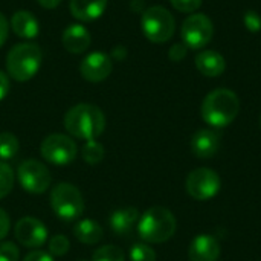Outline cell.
<instances>
[{
	"label": "cell",
	"mask_w": 261,
	"mask_h": 261,
	"mask_svg": "<svg viewBox=\"0 0 261 261\" xmlns=\"http://www.w3.org/2000/svg\"><path fill=\"white\" fill-rule=\"evenodd\" d=\"M190 261H217L220 257V243L211 234L196 236L188 248Z\"/></svg>",
	"instance_id": "obj_13"
},
{
	"label": "cell",
	"mask_w": 261,
	"mask_h": 261,
	"mask_svg": "<svg viewBox=\"0 0 261 261\" xmlns=\"http://www.w3.org/2000/svg\"><path fill=\"white\" fill-rule=\"evenodd\" d=\"M220 148V135L210 128L197 130L191 138V151L200 159H210Z\"/></svg>",
	"instance_id": "obj_14"
},
{
	"label": "cell",
	"mask_w": 261,
	"mask_h": 261,
	"mask_svg": "<svg viewBox=\"0 0 261 261\" xmlns=\"http://www.w3.org/2000/svg\"><path fill=\"white\" fill-rule=\"evenodd\" d=\"M106 154L104 145L101 142H98L96 139L93 141H86V144L81 148V156L86 161V164L89 165H98L102 162Z\"/></svg>",
	"instance_id": "obj_21"
},
{
	"label": "cell",
	"mask_w": 261,
	"mask_h": 261,
	"mask_svg": "<svg viewBox=\"0 0 261 261\" xmlns=\"http://www.w3.org/2000/svg\"><path fill=\"white\" fill-rule=\"evenodd\" d=\"M20 144L15 135L9 132L0 133V161H9L18 153Z\"/></svg>",
	"instance_id": "obj_22"
},
{
	"label": "cell",
	"mask_w": 261,
	"mask_h": 261,
	"mask_svg": "<svg viewBox=\"0 0 261 261\" xmlns=\"http://www.w3.org/2000/svg\"><path fill=\"white\" fill-rule=\"evenodd\" d=\"M9 87H11V83H9L8 75L0 72V101L5 99V96L9 93Z\"/></svg>",
	"instance_id": "obj_34"
},
{
	"label": "cell",
	"mask_w": 261,
	"mask_h": 261,
	"mask_svg": "<svg viewBox=\"0 0 261 261\" xmlns=\"http://www.w3.org/2000/svg\"><path fill=\"white\" fill-rule=\"evenodd\" d=\"M196 67L206 76H220L226 69V61L216 50H203L196 57Z\"/></svg>",
	"instance_id": "obj_19"
},
{
	"label": "cell",
	"mask_w": 261,
	"mask_h": 261,
	"mask_svg": "<svg viewBox=\"0 0 261 261\" xmlns=\"http://www.w3.org/2000/svg\"><path fill=\"white\" fill-rule=\"evenodd\" d=\"M72 231H73V237L80 243H84V245H96L104 237L102 226L98 222L92 220V219L78 220L73 225V229Z\"/></svg>",
	"instance_id": "obj_20"
},
{
	"label": "cell",
	"mask_w": 261,
	"mask_h": 261,
	"mask_svg": "<svg viewBox=\"0 0 261 261\" xmlns=\"http://www.w3.org/2000/svg\"><path fill=\"white\" fill-rule=\"evenodd\" d=\"M92 261H125V255L121 248L115 245H106L93 252Z\"/></svg>",
	"instance_id": "obj_23"
},
{
	"label": "cell",
	"mask_w": 261,
	"mask_h": 261,
	"mask_svg": "<svg viewBox=\"0 0 261 261\" xmlns=\"http://www.w3.org/2000/svg\"><path fill=\"white\" fill-rule=\"evenodd\" d=\"M23 261H55L54 257L49 254V252H44V251H40V249H35L32 252H29L24 260Z\"/></svg>",
	"instance_id": "obj_31"
},
{
	"label": "cell",
	"mask_w": 261,
	"mask_h": 261,
	"mask_svg": "<svg viewBox=\"0 0 261 261\" xmlns=\"http://www.w3.org/2000/svg\"><path fill=\"white\" fill-rule=\"evenodd\" d=\"M61 43L66 50L72 54H83L90 46V34L81 24H72L64 29L61 35Z\"/></svg>",
	"instance_id": "obj_15"
},
{
	"label": "cell",
	"mask_w": 261,
	"mask_h": 261,
	"mask_svg": "<svg viewBox=\"0 0 261 261\" xmlns=\"http://www.w3.org/2000/svg\"><path fill=\"white\" fill-rule=\"evenodd\" d=\"M50 206L60 220L72 223L84 213V197L75 185L61 182L50 191Z\"/></svg>",
	"instance_id": "obj_5"
},
{
	"label": "cell",
	"mask_w": 261,
	"mask_h": 261,
	"mask_svg": "<svg viewBox=\"0 0 261 261\" xmlns=\"http://www.w3.org/2000/svg\"><path fill=\"white\" fill-rule=\"evenodd\" d=\"M177 228L174 214L164 206L148 208L138 222V234L145 243H165L168 242Z\"/></svg>",
	"instance_id": "obj_3"
},
{
	"label": "cell",
	"mask_w": 261,
	"mask_h": 261,
	"mask_svg": "<svg viewBox=\"0 0 261 261\" xmlns=\"http://www.w3.org/2000/svg\"><path fill=\"white\" fill-rule=\"evenodd\" d=\"M9 229H11L9 216H8V213L5 210L0 208V240H3L9 234Z\"/></svg>",
	"instance_id": "obj_30"
},
{
	"label": "cell",
	"mask_w": 261,
	"mask_h": 261,
	"mask_svg": "<svg viewBox=\"0 0 261 261\" xmlns=\"http://www.w3.org/2000/svg\"><path fill=\"white\" fill-rule=\"evenodd\" d=\"M141 26L144 35L153 43L168 41L176 29L171 12L164 6H151L145 9L141 18Z\"/></svg>",
	"instance_id": "obj_6"
},
{
	"label": "cell",
	"mask_w": 261,
	"mask_h": 261,
	"mask_svg": "<svg viewBox=\"0 0 261 261\" xmlns=\"http://www.w3.org/2000/svg\"><path fill=\"white\" fill-rule=\"evenodd\" d=\"M130 261H156V252L147 243H136L130 249Z\"/></svg>",
	"instance_id": "obj_26"
},
{
	"label": "cell",
	"mask_w": 261,
	"mask_h": 261,
	"mask_svg": "<svg viewBox=\"0 0 261 261\" xmlns=\"http://www.w3.org/2000/svg\"><path fill=\"white\" fill-rule=\"evenodd\" d=\"M214 35V26L205 14H193L182 24V40L187 47H205Z\"/></svg>",
	"instance_id": "obj_10"
},
{
	"label": "cell",
	"mask_w": 261,
	"mask_h": 261,
	"mask_svg": "<svg viewBox=\"0 0 261 261\" xmlns=\"http://www.w3.org/2000/svg\"><path fill=\"white\" fill-rule=\"evenodd\" d=\"M70 14L80 21H93L102 15L107 0H70Z\"/></svg>",
	"instance_id": "obj_16"
},
{
	"label": "cell",
	"mask_w": 261,
	"mask_h": 261,
	"mask_svg": "<svg viewBox=\"0 0 261 261\" xmlns=\"http://www.w3.org/2000/svg\"><path fill=\"white\" fill-rule=\"evenodd\" d=\"M170 2L180 12H194L202 6V0H170Z\"/></svg>",
	"instance_id": "obj_28"
},
{
	"label": "cell",
	"mask_w": 261,
	"mask_h": 261,
	"mask_svg": "<svg viewBox=\"0 0 261 261\" xmlns=\"http://www.w3.org/2000/svg\"><path fill=\"white\" fill-rule=\"evenodd\" d=\"M41 64V50L34 43H20L15 44L6 58V69L12 80L28 81L40 69Z\"/></svg>",
	"instance_id": "obj_4"
},
{
	"label": "cell",
	"mask_w": 261,
	"mask_h": 261,
	"mask_svg": "<svg viewBox=\"0 0 261 261\" xmlns=\"http://www.w3.org/2000/svg\"><path fill=\"white\" fill-rule=\"evenodd\" d=\"M43 8H46V9H54V8H57L60 3H61V0H37Z\"/></svg>",
	"instance_id": "obj_35"
},
{
	"label": "cell",
	"mask_w": 261,
	"mask_h": 261,
	"mask_svg": "<svg viewBox=\"0 0 261 261\" xmlns=\"http://www.w3.org/2000/svg\"><path fill=\"white\" fill-rule=\"evenodd\" d=\"M240 112L239 96L229 89H216L210 92L200 107L203 121L216 128L229 125Z\"/></svg>",
	"instance_id": "obj_2"
},
{
	"label": "cell",
	"mask_w": 261,
	"mask_h": 261,
	"mask_svg": "<svg viewBox=\"0 0 261 261\" xmlns=\"http://www.w3.org/2000/svg\"><path fill=\"white\" fill-rule=\"evenodd\" d=\"M78 261H87V260H78Z\"/></svg>",
	"instance_id": "obj_37"
},
{
	"label": "cell",
	"mask_w": 261,
	"mask_h": 261,
	"mask_svg": "<svg viewBox=\"0 0 261 261\" xmlns=\"http://www.w3.org/2000/svg\"><path fill=\"white\" fill-rule=\"evenodd\" d=\"M66 130L76 139L93 141L106 128V116L98 106L76 104L64 116Z\"/></svg>",
	"instance_id": "obj_1"
},
{
	"label": "cell",
	"mask_w": 261,
	"mask_h": 261,
	"mask_svg": "<svg viewBox=\"0 0 261 261\" xmlns=\"http://www.w3.org/2000/svg\"><path fill=\"white\" fill-rule=\"evenodd\" d=\"M14 236L20 245L29 249L41 248L49 237L44 223L35 217H23L14 226Z\"/></svg>",
	"instance_id": "obj_11"
},
{
	"label": "cell",
	"mask_w": 261,
	"mask_h": 261,
	"mask_svg": "<svg viewBox=\"0 0 261 261\" xmlns=\"http://www.w3.org/2000/svg\"><path fill=\"white\" fill-rule=\"evenodd\" d=\"M8 34H9V23L5 18V15L0 14V47L5 44V41L8 38Z\"/></svg>",
	"instance_id": "obj_33"
},
{
	"label": "cell",
	"mask_w": 261,
	"mask_h": 261,
	"mask_svg": "<svg viewBox=\"0 0 261 261\" xmlns=\"http://www.w3.org/2000/svg\"><path fill=\"white\" fill-rule=\"evenodd\" d=\"M40 153L46 162L57 167H66L76 159L78 148L70 136L54 133L43 139L40 145Z\"/></svg>",
	"instance_id": "obj_7"
},
{
	"label": "cell",
	"mask_w": 261,
	"mask_h": 261,
	"mask_svg": "<svg viewBox=\"0 0 261 261\" xmlns=\"http://www.w3.org/2000/svg\"><path fill=\"white\" fill-rule=\"evenodd\" d=\"M20 249L12 242H0V261H18Z\"/></svg>",
	"instance_id": "obj_27"
},
{
	"label": "cell",
	"mask_w": 261,
	"mask_h": 261,
	"mask_svg": "<svg viewBox=\"0 0 261 261\" xmlns=\"http://www.w3.org/2000/svg\"><path fill=\"white\" fill-rule=\"evenodd\" d=\"M138 220H139V211L133 206L116 210L109 217L110 228L116 236H127L138 223Z\"/></svg>",
	"instance_id": "obj_17"
},
{
	"label": "cell",
	"mask_w": 261,
	"mask_h": 261,
	"mask_svg": "<svg viewBox=\"0 0 261 261\" xmlns=\"http://www.w3.org/2000/svg\"><path fill=\"white\" fill-rule=\"evenodd\" d=\"M222 180L219 174L211 168H196L193 170L185 182L187 193L194 199L200 202H206L213 197H216L220 191Z\"/></svg>",
	"instance_id": "obj_8"
},
{
	"label": "cell",
	"mask_w": 261,
	"mask_h": 261,
	"mask_svg": "<svg viewBox=\"0 0 261 261\" xmlns=\"http://www.w3.org/2000/svg\"><path fill=\"white\" fill-rule=\"evenodd\" d=\"M260 128H261V116H260Z\"/></svg>",
	"instance_id": "obj_36"
},
{
	"label": "cell",
	"mask_w": 261,
	"mask_h": 261,
	"mask_svg": "<svg viewBox=\"0 0 261 261\" xmlns=\"http://www.w3.org/2000/svg\"><path fill=\"white\" fill-rule=\"evenodd\" d=\"M14 187V171L11 165L0 161V199L6 197Z\"/></svg>",
	"instance_id": "obj_24"
},
{
	"label": "cell",
	"mask_w": 261,
	"mask_h": 261,
	"mask_svg": "<svg viewBox=\"0 0 261 261\" xmlns=\"http://www.w3.org/2000/svg\"><path fill=\"white\" fill-rule=\"evenodd\" d=\"M168 55H170V60H173V61H180V60H184L185 55H187V46H185V44H174V46L170 49Z\"/></svg>",
	"instance_id": "obj_32"
},
{
	"label": "cell",
	"mask_w": 261,
	"mask_h": 261,
	"mask_svg": "<svg viewBox=\"0 0 261 261\" xmlns=\"http://www.w3.org/2000/svg\"><path fill=\"white\" fill-rule=\"evenodd\" d=\"M112 58L104 52H93L87 55L81 66V76L89 83H101L112 73Z\"/></svg>",
	"instance_id": "obj_12"
},
{
	"label": "cell",
	"mask_w": 261,
	"mask_h": 261,
	"mask_svg": "<svg viewBox=\"0 0 261 261\" xmlns=\"http://www.w3.org/2000/svg\"><path fill=\"white\" fill-rule=\"evenodd\" d=\"M11 28L14 34L20 38H35L38 35L40 26L38 20L29 11H17L11 18Z\"/></svg>",
	"instance_id": "obj_18"
},
{
	"label": "cell",
	"mask_w": 261,
	"mask_h": 261,
	"mask_svg": "<svg viewBox=\"0 0 261 261\" xmlns=\"http://www.w3.org/2000/svg\"><path fill=\"white\" fill-rule=\"evenodd\" d=\"M17 177L21 188L31 194H43L50 185L49 168L37 159H26L18 165Z\"/></svg>",
	"instance_id": "obj_9"
},
{
	"label": "cell",
	"mask_w": 261,
	"mask_h": 261,
	"mask_svg": "<svg viewBox=\"0 0 261 261\" xmlns=\"http://www.w3.org/2000/svg\"><path fill=\"white\" fill-rule=\"evenodd\" d=\"M69 249H70V242L63 234L54 236L49 240V254L52 257H63L69 252Z\"/></svg>",
	"instance_id": "obj_25"
},
{
	"label": "cell",
	"mask_w": 261,
	"mask_h": 261,
	"mask_svg": "<svg viewBox=\"0 0 261 261\" xmlns=\"http://www.w3.org/2000/svg\"><path fill=\"white\" fill-rule=\"evenodd\" d=\"M245 26L251 32H258L261 29V17L255 11H248L245 14Z\"/></svg>",
	"instance_id": "obj_29"
}]
</instances>
